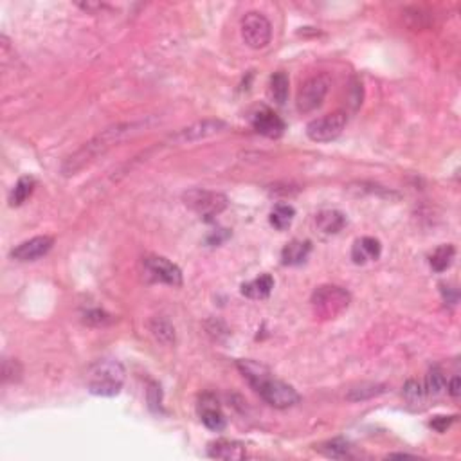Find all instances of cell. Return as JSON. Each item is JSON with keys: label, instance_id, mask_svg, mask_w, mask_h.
<instances>
[{"label": "cell", "instance_id": "11", "mask_svg": "<svg viewBox=\"0 0 461 461\" xmlns=\"http://www.w3.org/2000/svg\"><path fill=\"white\" fill-rule=\"evenodd\" d=\"M198 415H200V420L204 422L207 429L214 432H220L226 429L227 420L223 416L222 409L219 406V400L216 397L211 393L202 394L200 400H198Z\"/></svg>", "mask_w": 461, "mask_h": 461}, {"label": "cell", "instance_id": "14", "mask_svg": "<svg viewBox=\"0 0 461 461\" xmlns=\"http://www.w3.org/2000/svg\"><path fill=\"white\" fill-rule=\"evenodd\" d=\"M207 456L213 457V460L240 461L247 457V450H245V445L240 443V441L216 440L207 447Z\"/></svg>", "mask_w": 461, "mask_h": 461}, {"label": "cell", "instance_id": "26", "mask_svg": "<svg viewBox=\"0 0 461 461\" xmlns=\"http://www.w3.org/2000/svg\"><path fill=\"white\" fill-rule=\"evenodd\" d=\"M382 391H384V386H380V384H361L359 387H353V390L350 391L348 400L357 402V400L371 399V397H377V394H380Z\"/></svg>", "mask_w": 461, "mask_h": 461}, {"label": "cell", "instance_id": "3", "mask_svg": "<svg viewBox=\"0 0 461 461\" xmlns=\"http://www.w3.org/2000/svg\"><path fill=\"white\" fill-rule=\"evenodd\" d=\"M125 366L113 359L94 362L87 371V387L96 397H116L125 384Z\"/></svg>", "mask_w": 461, "mask_h": 461}, {"label": "cell", "instance_id": "28", "mask_svg": "<svg viewBox=\"0 0 461 461\" xmlns=\"http://www.w3.org/2000/svg\"><path fill=\"white\" fill-rule=\"evenodd\" d=\"M404 394H406V399L409 400V402L416 404V402H420V400L424 399L425 391H424V387L420 386L416 380H409L406 384V387H404Z\"/></svg>", "mask_w": 461, "mask_h": 461}, {"label": "cell", "instance_id": "17", "mask_svg": "<svg viewBox=\"0 0 461 461\" xmlns=\"http://www.w3.org/2000/svg\"><path fill=\"white\" fill-rule=\"evenodd\" d=\"M274 289V277L270 274H261L256 280L249 281V283H243L242 285V294L245 298L251 299H265L270 296Z\"/></svg>", "mask_w": 461, "mask_h": 461}, {"label": "cell", "instance_id": "23", "mask_svg": "<svg viewBox=\"0 0 461 461\" xmlns=\"http://www.w3.org/2000/svg\"><path fill=\"white\" fill-rule=\"evenodd\" d=\"M294 216H296V209L292 206H289V204H277L273 209V213H270V223L277 230H285L290 227Z\"/></svg>", "mask_w": 461, "mask_h": 461}, {"label": "cell", "instance_id": "24", "mask_svg": "<svg viewBox=\"0 0 461 461\" xmlns=\"http://www.w3.org/2000/svg\"><path fill=\"white\" fill-rule=\"evenodd\" d=\"M319 450L328 457H336V460H344V457L352 456V447L348 441L344 440H331L323 443L319 447Z\"/></svg>", "mask_w": 461, "mask_h": 461}, {"label": "cell", "instance_id": "13", "mask_svg": "<svg viewBox=\"0 0 461 461\" xmlns=\"http://www.w3.org/2000/svg\"><path fill=\"white\" fill-rule=\"evenodd\" d=\"M252 128L265 137L277 139L285 132V123L270 109H261L252 116Z\"/></svg>", "mask_w": 461, "mask_h": 461}, {"label": "cell", "instance_id": "2", "mask_svg": "<svg viewBox=\"0 0 461 461\" xmlns=\"http://www.w3.org/2000/svg\"><path fill=\"white\" fill-rule=\"evenodd\" d=\"M236 366H238L243 378L251 384L252 390L260 394L268 406L276 407V409H287V407L296 406L301 399L298 391L290 384L274 378L267 366L258 364L254 361H238Z\"/></svg>", "mask_w": 461, "mask_h": 461}, {"label": "cell", "instance_id": "5", "mask_svg": "<svg viewBox=\"0 0 461 461\" xmlns=\"http://www.w3.org/2000/svg\"><path fill=\"white\" fill-rule=\"evenodd\" d=\"M184 204L204 219H213L227 207V197L207 189H189L184 193Z\"/></svg>", "mask_w": 461, "mask_h": 461}, {"label": "cell", "instance_id": "32", "mask_svg": "<svg viewBox=\"0 0 461 461\" xmlns=\"http://www.w3.org/2000/svg\"><path fill=\"white\" fill-rule=\"evenodd\" d=\"M390 457H411L409 454H390Z\"/></svg>", "mask_w": 461, "mask_h": 461}, {"label": "cell", "instance_id": "25", "mask_svg": "<svg viewBox=\"0 0 461 461\" xmlns=\"http://www.w3.org/2000/svg\"><path fill=\"white\" fill-rule=\"evenodd\" d=\"M447 387V380H445V375L441 373L438 368H432L431 371L425 377V386L424 391L427 394H432V397H436V394H441Z\"/></svg>", "mask_w": 461, "mask_h": 461}, {"label": "cell", "instance_id": "9", "mask_svg": "<svg viewBox=\"0 0 461 461\" xmlns=\"http://www.w3.org/2000/svg\"><path fill=\"white\" fill-rule=\"evenodd\" d=\"M144 274L150 281L166 283L172 287L182 285V273L175 263L163 256H150L144 260Z\"/></svg>", "mask_w": 461, "mask_h": 461}, {"label": "cell", "instance_id": "31", "mask_svg": "<svg viewBox=\"0 0 461 461\" xmlns=\"http://www.w3.org/2000/svg\"><path fill=\"white\" fill-rule=\"evenodd\" d=\"M447 390H449L450 397L457 399V397H460V393H461V380H460V377H454L453 380H450V384H449V387H447Z\"/></svg>", "mask_w": 461, "mask_h": 461}, {"label": "cell", "instance_id": "16", "mask_svg": "<svg viewBox=\"0 0 461 461\" xmlns=\"http://www.w3.org/2000/svg\"><path fill=\"white\" fill-rule=\"evenodd\" d=\"M312 251V243L308 240H292L290 243H287L283 251H281V261L283 265H289V267H294V265H301L303 261L308 258Z\"/></svg>", "mask_w": 461, "mask_h": 461}, {"label": "cell", "instance_id": "1", "mask_svg": "<svg viewBox=\"0 0 461 461\" xmlns=\"http://www.w3.org/2000/svg\"><path fill=\"white\" fill-rule=\"evenodd\" d=\"M143 128H146V121L118 123V125L109 126V128H105L101 134H97L96 137L87 141L80 150H76L72 156H69L67 159L63 160L62 173L65 177L76 175V173L81 172L85 166L94 163L97 157L103 156L105 151H109L110 148L121 143L123 139H126L132 134H137V132H141Z\"/></svg>", "mask_w": 461, "mask_h": 461}, {"label": "cell", "instance_id": "21", "mask_svg": "<svg viewBox=\"0 0 461 461\" xmlns=\"http://www.w3.org/2000/svg\"><path fill=\"white\" fill-rule=\"evenodd\" d=\"M34 186H36L34 177H31V175L20 177L17 184H15V188H13L11 195H9V204H11L13 207L22 206V204H24V202L31 197Z\"/></svg>", "mask_w": 461, "mask_h": 461}, {"label": "cell", "instance_id": "20", "mask_svg": "<svg viewBox=\"0 0 461 461\" xmlns=\"http://www.w3.org/2000/svg\"><path fill=\"white\" fill-rule=\"evenodd\" d=\"M289 87H290L289 76H287L283 71L274 72V74L270 76V81H268V92H270V97L276 101L277 105H283L287 101V97H289Z\"/></svg>", "mask_w": 461, "mask_h": 461}, {"label": "cell", "instance_id": "10", "mask_svg": "<svg viewBox=\"0 0 461 461\" xmlns=\"http://www.w3.org/2000/svg\"><path fill=\"white\" fill-rule=\"evenodd\" d=\"M226 123L222 119H202V121L193 123V125L186 126L182 130L177 132L175 135H172V143L179 144H188V143H197L202 139L211 137V135H216L220 132L226 130Z\"/></svg>", "mask_w": 461, "mask_h": 461}, {"label": "cell", "instance_id": "29", "mask_svg": "<svg viewBox=\"0 0 461 461\" xmlns=\"http://www.w3.org/2000/svg\"><path fill=\"white\" fill-rule=\"evenodd\" d=\"M83 321L87 324H94V326H103V324L112 323V317L103 310H90L85 314Z\"/></svg>", "mask_w": 461, "mask_h": 461}, {"label": "cell", "instance_id": "22", "mask_svg": "<svg viewBox=\"0 0 461 461\" xmlns=\"http://www.w3.org/2000/svg\"><path fill=\"white\" fill-rule=\"evenodd\" d=\"M454 254H456V249L447 243V245H440L436 251L432 252L431 258H429V263H431L432 270H436V273H443L447 268L450 267L454 260Z\"/></svg>", "mask_w": 461, "mask_h": 461}, {"label": "cell", "instance_id": "27", "mask_svg": "<svg viewBox=\"0 0 461 461\" xmlns=\"http://www.w3.org/2000/svg\"><path fill=\"white\" fill-rule=\"evenodd\" d=\"M22 377V366L18 364V361H11V359H6L4 366H2V380L4 382H17Z\"/></svg>", "mask_w": 461, "mask_h": 461}, {"label": "cell", "instance_id": "19", "mask_svg": "<svg viewBox=\"0 0 461 461\" xmlns=\"http://www.w3.org/2000/svg\"><path fill=\"white\" fill-rule=\"evenodd\" d=\"M150 331L151 336L156 337L160 344L164 346H172L175 344V328L170 323L168 319L156 317L150 321Z\"/></svg>", "mask_w": 461, "mask_h": 461}, {"label": "cell", "instance_id": "18", "mask_svg": "<svg viewBox=\"0 0 461 461\" xmlns=\"http://www.w3.org/2000/svg\"><path fill=\"white\" fill-rule=\"evenodd\" d=\"M315 222H317V227L323 230V233H326V235H336V233H339V230L346 226V216H344L340 211L326 209L317 214Z\"/></svg>", "mask_w": 461, "mask_h": 461}, {"label": "cell", "instance_id": "6", "mask_svg": "<svg viewBox=\"0 0 461 461\" xmlns=\"http://www.w3.org/2000/svg\"><path fill=\"white\" fill-rule=\"evenodd\" d=\"M331 87V78L328 74L312 76L301 85L298 92V110L301 113L314 112L315 109L323 105L324 97Z\"/></svg>", "mask_w": 461, "mask_h": 461}, {"label": "cell", "instance_id": "15", "mask_svg": "<svg viewBox=\"0 0 461 461\" xmlns=\"http://www.w3.org/2000/svg\"><path fill=\"white\" fill-rule=\"evenodd\" d=\"M382 245L377 238L371 236H364V238L357 240L352 247V260L357 265H364L368 261H375L380 258Z\"/></svg>", "mask_w": 461, "mask_h": 461}, {"label": "cell", "instance_id": "30", "mask_svg": "<svg viewBox=\"0 0 461 461\" xmlns=\"http://www.w3.org/2000/svg\"><path fill=\"white\" fill-rule=\"evenodd\" d=\"M454 420H456V416H434L429 425H431L436 432H445L450 425H453Z\"/></svg>", "mask_w": 461, "mask_h": 461}, {"label": "cell", "instance_id": "7", "mask_svg": "<svg viewBox=\"0 0 461 461\" xmlns=\"http://www.w3.org/2000/svg\"><path fill=\"white\" fill-rule=\"evenodd\" d=\"M348 116L343 110L331 112L310 121L306 125V135L315 141V143H330L333 139L339 137L343 130L346 128Z\"/></svg>", "mask_w": 461, "mask_h": 461}, {"label": "cell", "instance_id": "8", "mask_svg": "<svg viewBox=\"0 0 461 461\" xmlns=\"http://www.w3.org/2000/svg\"><path fill=\"white\" fill-rule=\"evenodd\" d=\"M242 38L251 49H263L270 43L273 25L263 13L251 11L242 18Z\"/></svg>", "mask_w": 461, "mask_h": 461}, {"label": "cell", "instance_id": "12", "mask_svg": "<svg viewBox=\"0 0 461 461\" xmlns=\"http://www.w3.org/2000/svg\"><path fill=\"white\" fill-rule=\"evenodd\" d=\"M53 245H55V240L50 236H34V238L22 242L20 245L13 249L11 258L18 261H34L46 256L53 249Z\"/></svg>", "mask_w": 461, "mask_h": 461}, {"label": "cell", "instance_id": "4", "mask_svg": "<svg viewBox=\"0 0 461 461\" xmlns=\"http://www.w3.org/2000/svg\"><path fill=\"white\" fill-rule=\"evenodd\" d=\"M350 301H352V296L343 287L321 285L312 294L310 305L315 317L321 321H330L348 310Z\"/></svg>", "mask_w": 461, "mask_h": 461}]
</instances>
